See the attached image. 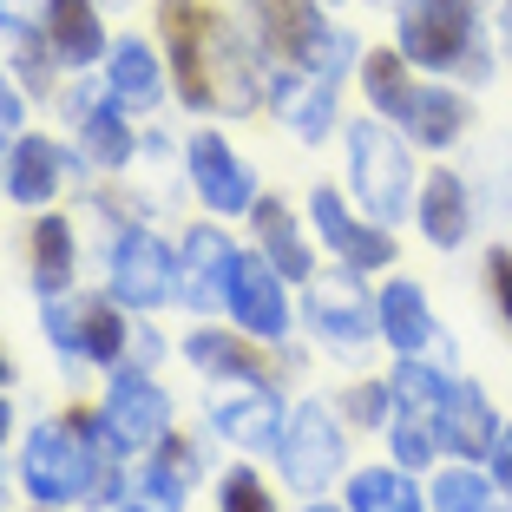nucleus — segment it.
Masks as SVG:
<instances>
[{
  "label": "nucleus",
  "instance_id": "1a4fd4ad",
  "mask_svg": "<svg viewBox=\"0 0 512 512\" xmlns=\"http://www.w3.org/2000/svg\"><path fill=\"white\" fill-rule=\"evenodd\" d=\"M211 7L204 0H158V27L171 40V66H178V92L191 106H211V86H204V40H211Z\"/></svg>",
  "mask_w": 512,
  "mask_h": 512
},
{
  "label": "nucleus",
  "instance_id": "4c0bfd02",
  "mask_svg": "<svg viewBox=\"0 0 512 512\" xmlns=\"http://www.w3.org/2000/svg\"><path fill=\"white\" fill-rule=\"evenodd\" d=\"M40 14V0H0V27H27Z\"/></svg>",
  "mask_w": 512,
  "mask_h": 512
},
{
  "label": "nucleus",
  "instance_id": "ea45409f",
  "mask_svg": "<svg viewBox=\"0 0 512 512\" xmlns=\"http://www.w3.org/2000/svg\"><path fill=\"white\" fill-rule=\"evenodd\" d=\"M0 125H7V132H14V125H20V99H14V92H7V79H0Z\"/></svg>",
  "mask_w": 512,
  "mask_h": 512
},
{
  "label": "nucleus",
  "instance_id": "e433bc0d",
  "mask_svg": "<svg viewBox=\"0 0 512 512\" xmlns=\"http://www.w3.org/2000/svg\"><path fill=\"white\" fill-rule=\"evenodd\" d=\"M388 394L394 388H362L355 401H348V407H355V421H381V401H388Z\"/></svg>",
  "mask_w": 512,
  "mask_h": 512
},
{
  "label": "nucleus",
  "instance_id": "58836bf2",
  "mask_svg": "<svg viewBox=\"0 0 512 512\" xmlns=\"http://www.w3.org/2000/svg\"><path fill=\"white\" fill-rule=\"evenodd\" d=\"M20 79H27V86H46V60H40V46H20Z\"/></svg>",
  "mask_w": 512,
  "mask_h": 512
},
{
  "label": "nucleus",
  "instance_id": "423d86ee",
  "mask_svg": "<svg viewBox=\"0 0 512 512\" xmlns=\"http://www.w3.org/2000/svg\"><path fill=\"white\" fill-rule=\"evenodd\" d=\"M204 407H211L217 434H230L237 447H270L283 434V407H276L270 381H256V375H217Z\"/></svg>",
  "mask_w": 512,
  "mask_h": 512
},
{
  "label": "nucleus",
  "instance_id": "c9c22d12",
  "mask_svg": "<svg viewBox=\"0 0 512 512\" xmlns=\"http://www.w3.org/2000/svg\"><path fill=\"white\" fill-rule=\"evenodd\" d=\"M493 480H499V493L512 499V427L499 434V447H493Z\"/></svg>",
  "mask_w": 512,
  "mask_h": 512
},
{
  "label": "nucleus",
  "instance_id": "20e7f679",
  "mask_svg": "<svg viewBox=\"0 0 512 512\" xmlns=\"http://www.w3.org/2000/svg\"><path fill=\"white\" fill-rule=\"evenodd\" d=\"M348 158H355V197L368 204V217L394 224L407 211V197H414V165H407L401 138L381 119H362L348 132Z\"/></svg>",
  "mask_w": 512,
  "mask_h": 512
},
{
  "label": "nucleus",
  "instance_id": "c85d7f7f",
  "mask_svg": "<svg viewBox=\"0 0 512 512\" xmlns=\"http://www.w3.org/2000/svg\"><path fill=\"white\" fill-rule=\"evenodd\" d=\"M348 506L355 512H421V499H414V486H407L401 473L375 467V473H362V480L348 486Z\"/></svg>",
  "mask_w": 512,
  "mask_h": 512
},
{
  "label": "nucleus",
  "instance_id": "a878e982",
  "mask_svg": "<svg viewBox=\"0 0 512 512\" xmlns=\"http://www.w3.org/2000/svg\"><path fill=\"white\" fill-rule=\"evenodd\" d=\"M394 407H401L407 421H434L440 427V401H447V381L434 375V368H421V362H407V368H394Z\"/></svg>",
  "mask_w": 512,
  "mask_h": 512
},
{
  "label": "nucleus",
  "instance_id": "393cba45",
  "mask_svg": "<svg viewBox=\"0 0 512 512\" xmlns=\"http://www.w3.org/2000/svg\"><path fill=\"white\" fill-rule=\"evenodd\" d=\"M66 276H73V230H66V217H40L33 224V283L60 296Z\"/></svg>",
  "mask_w": 512,
  "mask_h": 512
},
{
  "label": "nucleus",
  "instance_id": "7ed1b4c3",
  "mask_svg": "<svg viewBox=\"0 0 512 512\" xmlns=\"http://www.w3.org/2000/svg\"><path fill=\"white\" fill-rule=\"evenodd\" d=\"M250 14H256V27H263V40H270V53L283 66H309V73L335 79L355 60V40L342 27H329L309 0H250Z\"/></svg>",
  "mask_w": 512,
  "mask_h": 512
},
{
  "label": "nucleus",
  "instance_id": "f257e3e1",
  "mask_svg": "<svg viewBox=\"0 0 512 512\" xmlns=\"http://www.w3.org/2000/svg\"><path fill=\"white\" fill-rule=\"evenodd\" d=\"M106 447H119L106 414H73L60 427H40L27 440V460H20V480H27L33 499L46 506H66V499H112L119 493V473L99 460Z\"/></svg>",
  "mask_w": 512,
  "mask_h": 512
},
{
  "label": "nucleus",
  "instance_id": "f03ea898",
  "mask_svg": "<svg viewBox=\"0 0 512 512\" xmlns=\"http://www.w3.org/2000/svg\"><path fill=\"white\" fill-rule=\"evenodd\" d=\"M401 53L421 66H467L486 73L480 53V0H407L401 14Z\"/></svg>",
  "mask_w": 512,
  "mask_h": 512
},
{
  "label": "nucleus",
  "instance_id": "aec40b11",
  "mask_svg": "<svg viewBox=\"0 0 512 512\" xmlns=\"http://www.w3.org/2000/svg\"><path fill=\"white\" fill-rule=\"evenodd\" d=\"M381 335H388L401 355L434 342V316H427V296L414 283H388V296H381Z\"/></svg>",
  "mask_w": 512,
  "mask_h": 512
},
{
  "label": "nucleus",
  "instance_id": "79ce46f5",
  "mask_svg": "<svg viewBox=\"0 0 512 512\" xmlns=\"http://www.w3.org/2000/svg\"><path fill=\"white\" fill-rule=\"evenodd\" d=\"M0 381H7V355H0Z\"/></svg>",
  "mask_w": 512,
  "mask_h": 512
},
{
  "label": "nucleus",
  "instance_id": "412c9836",
  "mask_svg": "<svg viewBox=\"0 0 512 512\" xmlns=\"http://www.w3.org/2000/svg\"><path fill=\"white\" fill-rule=\"evenodd\" d=\"M53 191H60V151L46 145V138L14 145V158H7V197H20V204H46Z\"/></svg>",
  "mask_w": 512,
  "mask_h": 512
},
{
  "label": "nucleus",
  "instance_id": "72a5a7b5",
  "mask_svg": "<svg viewBox=\"0 0 512 512\" xmlns=\"http://www.w3.org/2000/svg\"><path fill=\"white\" fill-rule=\"evenodd\" d=\"M224 512H276V506H270V493H263L256 473H230L224 480Z\"/></svg>",
  "mask_w": 512,
  "mask_h": 512
},
{
  "label": "nucleus",
  "instance_id": "a18cd8bd",
  "mask_svg": "<svg viewBox=\"0 0 512 512\" xmlns=\"http://www.w3.org/2000/svg\"><path fill=\"white\" fill-rule=\"evenodd\" d=\"M0 132H7V125H0Z\"/></svg>",
  "mask_w": 512,
  "mask_h": 512
},
{
  "label": "nucleus",
  "instance_id": "c756f323",
  "mask_svg": "<svg viewBox=\"0 0 512 512\" xmlns=\"http://www.w3.org/2000/svg\"><path fill=\"white\" fill-rule=\"evenodd\" d=\"M362 79H368V99H375L381 112H401L407 106V53H375V60L362 66Z\"/></svg>",
  "mask_w": 512,
  "mask_h": 512
},
{
  "label": "nucleus",
  "instance_id": "a211bd4d",
  "mask_svg": "<svg viewBox=\"0 0 512 512\" xmlns=\"http://www.w3.org/2000/svg\"><path fill=\"white\" fill-rule=\"evenodd\" d=\"M309 211H316L322 237H329L335 250H342L348 263H355V270H375V263H388V256H394V243L381 237V230L355 224V217L342 211V197H335V191H316V204H309Z\"/></svg>",
  "mask_w": 512,
  "mask_h": 512
},
{
  "label": "nucleus",
  "instance_id": "6e6552de",
  "mask_svg": "<svg viewBox=\"0 0 512 512\" xmlns=\"http://www.w3.org/2000/svg\"><path fill=\"white\" fill-rule=\"evenodd\" d=\"M171 276H178V263H171V250L151 230H125L119 250H112V296L132 302V309H151V302L171 296Z\"/></svg>",
  "mask_w": 512,
  "mask_h": 512
},
{
  "label": "nucleus",
  "instance_id": "4468645a",
  "mask_svg": "<svg viewBox=\"0 0 512 512\" xmlns=\"http://www.w3.org/2000/svg\"><path fill=\"white\" fill-rule=\"evenodd\" d=\"M191 473L197 460L184 453V440H158V453H151L145 467H138L132 480V506L138 512H184V499H191Z\"/></svg>",
  "mask_w": 512,
  "mask_h": 512
},
{
  "label": "nucleus",
  "instance_id": "ddd939ff",
  "mask_svg": "<svg viewBox=\"0 0 512 512\" xmlns=\"http://www.w3.org/2000/svg\"><path fill=\"white\" fill-rule=\"evenodd\" d=\"M230 309H237V329L250 335H283V270L270 256H237V276H230Z\"/></svg>",
  "mask_w": 512,
  "mask_h": 512
},
{
  "label": "nucleus",
  "instance_id": "39448f33",
  "mask_svg": "<svg viewBox=\"0 0 512 512\" xmlns=\"http://www.w3.org/2000/svg\"><path fill=\"white\" fill-rule=\"evenodd\" d=\"M276 453H283V480L296 493H322L342 473V427H335V414L322 401H302L289 414V440Z\"/></svg>",
  "mask_w": 512,
  "mask_h": 512
},
{
  "label": "nucleus",
  "instance_id": "f8f14e48",
  "mask_svg": "<svg viewBox=\"0 0 512 512\" xmlns=\"http://www.w3.org/2000/svg\"><path fill=\"white\" fill-rule=\"evenodd\" d=\"M191 178H197V191H204V204H211V211H250V204H256L250 165H237V158H230V145L217 132H197L191 138Z\"/></svg>",
  "mask_w": 512,
  "mask_h": 512
},
{
  "label": "nucleus",
  "instance_id": "bb28decb",
  "mask_svg": "<svg viewBox=\"0 0 512 512\" xmlns=\"http://www.w3.org/2000/svg\"><path fill=\"white\" fill-rule=\"evenodd\" d=\"M112 92L132 99V106H151V99H158V66H151V53L138 40L112 46Z\"/></svg>",
  "mask_w": 512,
  "mask_h": 512
},
{
  "label": "nucleus",
  "instance_id": "5701e85b",
  "mask_svg": "<svg viewBox=\"0 0 512 512\" xmlns=\"http://www.w3.org/2000/svg\"><path fill=\"white\" fill-rule=\"evenodd\" d=\"M394 119H407V132L421 138V145H453L467 106H460L453 92H407V106L394 112Z\"/></svg>",
  "mask_w": 512,
  "mask_h": 512
},
{
  "label": "nucleus",
  "instance_id": "9d476101",
  "mask_svg": "<svg viewBox=\"0 0 512 512\" xmlns=\"http://www.w3.org/2000/svg\"><path fill=\"white\" fill-rule=\"evenodd\" d=\"M230 276H237V250L224 243V230H191L184 237V302L191 309H230Z\"/></svg>",
  "mask_w": 512,
  "mask_h": 512
},
{
  "label": "nucleus",
  "instance_id": "0eeeda50",
  "mask_svg": "<svg viewBox=\"0 0 512 512\" xmlns=\"http://www.w3.org/2000/svg\"><path fill=\"white\" fill-rule=\"evenodd\" d=\"M309 329H316L329 348H342V355L368 348L375 309H368L362 283H355V276H322V283H309Z\"/></svg>",
  "mask_w": 512,
  "mask_h": 512
},
{
  "label": "nucleus",
  "instance_id": "c03bdc74",
  "mask_svg": "<svg viewBox=\"0 0 512 512\" xmlns=\"http://www.w3.org/2000/svg\"><path fill=\"white\" fill-rule=\"evenodd\" d=\"M322 7H335V0H322Z\"/></svg>",
  "mask_w": 512,
  "mask_h": 512
},
{
  "label": "nucleus",
  "instance_id": "37998d69",
  "mask_svg": "<svg viewBox=\"0 0 512 512\" xmlns=\"http://www.w3.org/2000/svg\"><path fill=\"white\" fill-rule=\"evenodd\" d=\"M309 512H335V506H309Z\"/></svg>",
  "mask_w": 512,
  "mask_h": 512
},
{
  "label": "nucleus",
  "instance_id": "a19ab883",
  "mask_svg": "<svg viewBox=\"0 0 512 512\" xmlns=\"http://www.w3.org/2000/svg\"><path fill=\"white\" fill-rule=\"evenodd\" d=\"M0 440H7V401H0Z\"/></svg>",
  "mask_w": 512,
  "mask_h": 512
},
{
  "label": "nucleus",
  "instance_id": "2eb2a0df",
  "mask_svg": "<svg viewBox=\"0 0 512 512\" xmlns=\"http://www.w3.org/2000/svg\"><path fill=\"white\" fill-rule=\"evenodd\" d=\"M440 434H447L453 453H467V460H480V453L499 447V421H493V407H486V394L473 388V381H447V401H440Z\"/></svg>",
  "mask_w": 512,
  "mask_h": 512
},
{
  "label": "nucleus",
  "instance_id": "9b49d317",
  "mask_svg": "<svg viewBox=\"0 0 512 512\" xmlns=\"http://www.w3.org/2000/svg\"><path fill=\"white\" fill-rule=\"evenodd\" d=\"M106 421L112 434H119V447H158L171 427V401L158 388H151L145 375H119L106 394Z\"/></svg>",
  "mask_w": 512,
  "mask_h": 512
},
{
  "label": "nucleus",
  "instance_id": "b1692460",
  "mask_svg": "<svg viewBox=\"0 0 512 512\" xmlns=\"http://www.w3.org/2000/svg\"><path fill=\"white\" fill-rule=\"evenodd\" d=\"M250 217H256V237H263V250H270V263L283 276H309V243L296 237V224H289V211L283 204H270V197H256L250 204Z\"/></svg>",
  "mask_w": 512,
  "mask_h": 512
},
{
  "label": "nucleus",
  "instance_id": "f3484780",
  "mask_svg": "<svg viewBox=\"0 0 512 512\" xmlns=\"http://www.w3.org/2000/svg\"><path fill=\"white\" fill-rule=\"evenodd\" d=\"M276 112L296 125V138H329V119H335V79H302L296 66L276 73Z\"/></svg>",
  "mask_w": 512,
  "mask_h": 512
},
{
  "label": "nucleus",
  "instance_id": "2f4dec72",
  "mask_svg": "<svg viewBox=\"0 0 512 512\" xmlns=\"http://www.w3.org/2000/svg\"><path fill=\"white\" fill-rule=\"evenodd\" d=\"M197 368H217V375H256V381H270L263 375V362L256 355H243L237 342H224V335H191V348H184Z\"/></svg>",
  "mask_w": 512,
  "mask_h": 512
},
{
  "label": "nucleus",
  "instance_id": "4be33fe9",
  "mask_svg": "<svg viewBox=\"0 0 512 512\" xmlns=\"http://www.w3.org/2000/svg\"><path fill=\"white\" fill-rule=\"evenodd\" d=\"M421 224H427V243H440V250H453L467 237V184L453 171H434V184L421 197Z\"/></svg>",
  "mask_w": 512,
  "mask_h": 512
},
{
  "label": "nucleus",
  "instance_id": "f704fd0d",
  "mask_svg": "<svg viewBox=\"0 0 512 512\" xmlns=\"http://www.w3.org/2000/svg\"><path fill=\"white\" fill-rule=\"evenodd\" d=\"M486 283H493V302H499V316L512 322V256H506V250H493V256H486Z\"/></svg>",
  "mask_w": 512,
  "mask_h": 512
},
{
  "label": "nucleus",
  "instance_id": "cd10ccee",
  "mask_svg": "<svg viewBox=\"0 0 512 512\" xmlns=\"http://www.w3.org/2000/svg\"><path fill=\"white\" fill-rule=\"evenodd\" d=\"M73 335H79V355H86V362H119V348H125V329H119V316H112L106 302L73 309Z\"/></svg>",
  "mask_w": 512,
  "mask_h": 512
},
{
  "label": "nucleus",
  "instance_id": "6ab92c4d",
  "mask_svg": "<svg viewBox=\"0 0 512 512\" xmlns=\"http://www.w3.org/2000/svg\"><path fill=\"white\" fill-rule=\"evenodd\" d=\"M46 27H53L60 60H73V66H92L106 53V27L92 14V0H46Z\"/></svg>",
  "mask_w": 512,
  "mask_h": 512
},
{
  "label": "nucleus",
  "instance_id": "473e14b6",
  "mask_svg": "<svg viewBox=\"0 0 512 512\" xmlns=\"http://www.w3.org/2000/svg\"><path fill=\"white\" fill-rule=\"evenodd\" d=\"M434 434H440V427L434 421H407V414H401V421H394V460H401V467H427V460H434Z\"/></svg>",
  "mask_w": 512,
  "mask_h": 512
},
{
  "label": "nucleus",
  "instance_id": "7c9ffc66",
  "mask_svg": "<svg viewBox=\"0 0 512 512\" xmlns=\"http://www.w3.org/2000/svg\"><path fill=\"white\" fill-rule=\"evenodd\" d=\"M434 506H440V512H506V506L493 499V486H486L480 473H467V467H453L447 480L434 486Z\"/></svg>",
  "mask_w": 512,
  "mask_h": 512
},
{
  "label": "nucleus",
  "instance_id": "dca6fc26",
  "mask_svg": "<svg viewBox=\"0 0 512 512\" xmlns=\"http://www.w3.org/2000/svg\"><path fill=\"white\" fill-rule=\"evenodd\" d=\"M66 112H73V125L86 132V145H92L99 165H125V158H132V138H125V125H119V112H112L106 86H92V79H86V86H73Z\"/></svg>",
  "mask_w": 512,
  "mask_h": 512
}]
</instances>
